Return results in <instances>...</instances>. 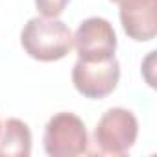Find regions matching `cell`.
Listing matches in <instances>:
<instances>
[{"instance_id": "1", "label": "cell", "mask_w": 157, "mask_h": 157, "mask_svg": "<svg viewBox=\"0 0 157 157\" xmlns=\"http://www.w3.org/2000/svg\"><path fill=\"white\" fill-rule=\"evenodd\" d=\"M24 52L37 61H57L72 50V32L59 19L33 17L21 32Z\"/></svg>"}, {"instance_id": "2", "label": "cell", "mask_w": 157, "mask_h": 157, "mask_svg": "<svg viewBox=\"0 0 157 157\" xmlns=\"http://www.w3.org/2000/svg\"><path fill=\"white\" fill-rule=\"evenodd\" d=\"M139 135L137 117L124 107L107 109L98 120L93 135V148L87 153L91 155H126Z\"/></svg>"}, {"instance_id": "3", "label": "cell", "mask_w": 157, "mask_h": 157, "mask_svg": "<svg viewBox=\"0 0 157 157\" xmlns=\"http://www.w3.org/2000/svg\"><path fill=\"white\" fill-rule=\"evenodd\" d=\"M43 144L50 157H78L89 151L91 140L80 117L61 111L46 122Z\"/></svg>"}, {"instance_id": "4", "label": "cell", "mask_w": 157, "mask_h": 157, "mask_svg": "<svg viewBox=\"0 0 157 157\" xmlns=\"http://www.w3.org/2000/svg\"><path fill=\"white\" fill-rule=\"evenodd\" d=\"M120 80V65L117 57L105 61L78 59L72 67V83L76 91L85 98L102 100L109 96Z\"/></svg>"}, {"instance_id": "5", "label": "cell", "mask_w": 157, "mask_h": 157, "mask_svg": "<svg viewBox=\"0 0 157 157\" xmlns=\"http://www.w3.org/2000/svg\"><path fill=\"white\" fill-rule=\"evenodd\" d=\"M117 33L107 19L89 17L78 26L72 35V46L78 52V59L83 61H105L115 57Z\"/></svg>"}, {"instance_id": "6", "label": "cell", "mask_w": 157, "mask_h": 157, "mask_svg": "<svg viewBox=\"0 0 157 157\" xmlns=\"http://www.w3.org/2000/svg\"><path fill=\"white\" fill-rule=\"evenodd\" d=\"M120 22L128 37L144 43L157 33V0H122Z\"/></svg>"}, {"instance_id": "7", "label": "cell", "mask_w": 157, "mask_h": 157, "mask_svg": "<svg viewBox=\"0 0 157 157\" xmlns=\"http://www.w3.org/2000/svg\"><path fill=\"white\" fill-rule=\"evenodd\" d=\"M32 153V131L26 122L8 118L0 129V155L28 157Z\"/></svg>"}, {"instance_id": "8", "label": "cell", "mask_w": 157, "mask_h": 157, "mask_svg": "<svg viewBox=\"0 0 157 157\" xmlns=\"http://www.w3.org/2000/svg\"><path fill=\"white\" fill-rule=\"evenodd\" d=\"M68 2H70V0H35V6H37L39 13L43 17L57 19L65 11V8H67Z\"/></svg>"}, {"instance_id": "9", "label": "cell", "mask_w": 157, "mask_h": 157, "mask_svg": "<svg viewBox=\"0 0 157 157\" xmlns=\"http://www.w3.org/2000/svg\"><path fill=\"white\" fill-rule=\"evenodd\" d=\"M111 2H115V4H120V2H122V0H111Z\"/></svg>"}, {"instance_id": "10", "label": "cell", "mask_w": 157, "mask_h": 157, "mask_svg": "<svg viewBox=\"0 0 157 157\" xmlns=\"http://www.w3.org/2000/svg\"><path fill=\"white\" fill-rule=\"evenodd\" d=\"M0 129H2V124H0Z\"/></svg>"}]
</instances>
